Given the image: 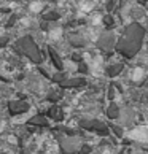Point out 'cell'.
I'll use <instances>...</instances> for the list:
<instances>
[{
  "label": "cell",
  "mask_w": 148,
  "mask_h": 154,
  "mask_svg": "<svg viewBox=\"0 0 148 154\" xmlns=\"http://www.w3.org/2000/svg\"><path fill=\"white\" fill-rule=\"evenodd\" d=\"M129 138L139 140V141H148V127H139L129 132Z\"/></svg>",
  "instance_id": "cell-1"
},
{
  "label": "cell",
  "mask_w": 148,
  "mask_h": 154,
  "mask_svg": "<svg viewBox=\"0 0 148 154\" xmlns=\"http://www.w3.org/2000/svg\"><path fill=\"white\" fill-rule=\"evenodd\" d=\"M32 10L33 11H40L42 10V3H32Z\"/></svg>",
  "instance_id": "cell-2"
},
{
  "label": "cell",
  "mask_w": 148,
  "mask_h": 154,
  "mask_svg": "<svg viewBox=\"0 0 148 154\" xmlns=\"http://www.w3.org/2000/svg\"><path fill=\"white\" fill-rule=\"evenodd\" d=\"M140 76H142V70H137V72L134 73V79H139Z\"/></svg>",
  "instance_id": "cell-3"
},
{
  "label": "cell",
  "mask_w": 148,
  "mask_h": 154,
  "mask_svg": "<svg viewBox=\"0 0 148 154\" xmlns=\"http://www.w3.org/2000/svg\"><path fill=\"white\" fill-rule=\"evenodd\" d=\"M61 35V33H59V30H54L53 33H51V38H58Z\"/></svg>",
  "instance_id": "cell-4"
}]
</instances>
